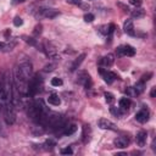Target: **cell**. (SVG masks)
Listing matches in <instances>:
<instances>
[{
    "instance_id": "6da1fadb",
    "label": "cell",
    "mask_w": 156,
    "mask_h": 156,
    "mask_svg": "<svg viewBox=\"0 0 156 156\" xmlns=\"http://www.w3.org/2000/svg\"><path fill=\"white\" fill-rule=\"evenodd\" d=\"M12 103H6L4 104V118H5V122L7 126H11L15 123L16 120V113H15V109H13Z\"/></svg>"
},
{
    "instance_id": "7a4b0ae2",
    "label": "cell",
    "mask_w": 156,
    "mask_h": 156,
    "mask_svg": "<svg viewBox=\"0 0 156 156\" xmlns=\"http://www.w3.org/2000/svg\"><path fill=\"white\" fill-rule=\"evenodd\" d=\"M39 76L35 75L33 78H31V81L28 82V95L33 96L39 91L40 89V79Z\"/></svg>"
},
{
    "instance_id": "3957f363",
    "label": "cell",
    "mask_w": 156,
    "mask_h": 156,
    "mask_svg": "<svg viewBox=\"0 0 156 156\" xmlns=\"http://www.w3.org/2000/svg\"><path fill=\"white\" fill-rule=\"evenodd\" d=\"M135 49L131 45H121L117 48V55L120 56H134Z\"/></svg>"
},
{
    "instance_id": "277c9868",
    "label": "cell",
    "mask_w": 156,
    "mask_h": 156,
    "mask_svg": "<svg viewBox=\"0 0 156 156\" xmlns=\"http://www.w3.org/2000/svg\"><path fill=\"white\" fill-rule=\"evenodd\" d=\"M17 68L20 70V72L23 75L25 78H27V79H29V77H31V73H32V65L29 62H22L20 63V65L17 66Z\"/></svg>"
},
{
    "instance_id": "5b68a950",
    "label": "cell",
    "mask_w": 156,
    "mask_h": 156,
    "mask_svg": "<svg viewBox=\"0 0 156 156\" xmlns=\"http://www.w3.org/2000/svg\"><path fill=\"white\" fill-rule=\"evenodd\" d=\"M98 126L101 128V129H110V131H117V127L113 122L109 121L107 118H100L98 121Z\"/></svg>"
},
{
    "instance_id": "8992f818",
    "label": "cell",
    "mask_w": 156,
    "mask_h": 156,
    "mask_svg": "<svg viewBox=\"0 0 156 156\" xmlns=\"http://www.w3.org/2000/svg\"><path fill=\"white\" fill-rule=\"evenodd\" d=\"M99 72H100V75L103 76V78H104V81L106 82V83H112V82L116 79L117 78V76L115 75L113 72H110V71H105V70H103V68H99Z\"/></svg>"
},
{
    "instance_id": "52a82bcc",
    "label": "cell",
    "mask_w": 156,
    "mask_h": 156,
    "mask_svg": "<svg viewBox=\"0 0 156 156\" xmlns=\"http://www.w3.org/2000/svg\"><path fill=\"white\" fill-rule=\"evenodd\" d=\"M135 120L140 122V123H145L146 121L149 120V111H148V109H141L140 111H138L135 113Z\"/></svg>"
},
{
    "instance_id": "ba28073f",
    "label": "cell",
    "mask_w": 156,
    "mask_h": 156,
    "mask_svg": "<svg viewBox=\"0 0 156 156\" xmlns=\"http://www.w3.org/2000/svg\"><path fill=\"white\" fill-rule=\"evenodd\" d=\"M113 143H115V145H116L117 148L125 149V148H127V146H128V144H129V138H128V137L122 135V137H118V138L115 139Z\"/></svg>"
},
{
    "instance_id": "9c48e42d",
    "label": "cell",
    "mask_w": 156,
    "mask_h": 156,
    "mask_svg": "<svg viewBox=\"0 0 156 156\" xmlns=\"http://www.w3.org/2000/svg\"><path fill=\"white\" fill-rule=\"evenodd\" d=\"M123 31H125V33H127L128 35H131V37H134L135 35L134 25H133L132 20H127L125 22V25H123Z\"/></svg>"
},
{
    "instance_id": "30bf717a",
    "label": "cell",
    "mask_w": 156,
    "mask_h": 156,
    "mask_svg": "<svg viewBox=\"0 0 156 156\" xmlns=\"http://www.w3.org/2000/svg\"><path fill=\"white\" fill-rule=\"evenodd\" d=\"M113 62H115V56H113L112 54H107L106 56H104L101 60H100V63H101V65H104L105 67L112 66Z\"/></svg>"
},
{
    "instance_id": "8fae6325",
    "label": "cell",
    "mask_w": 156,
    "mask_h": 156,
    "mask_svg": "<svg viewBox=\"0 0 156 156\" xmlns=\"http://www.w3.org/2000/svg\"><path fill=\"white\" fill-rule=\"evenodd\" d=\"M146 139H148V133L144 131H140L137 134V144L139 146H144L146 144Z\"/></svg>"
},
{
    "instance_id": "7c38bea8",
    "label": "cell",
    "mask_w": 156,
    "mask_h": 156,
    "mask_svg": "<svg viewBox=\"0 0 156 156\" xmlns=\"http://www.w3.org/2000/svg\"><path fill=\"white\" fill-rule=\"evenodd\" d=\"M84 57H85V54H81L79 56H78V57L76 59V60H75V62L72 63V66H71V68H70V70H71V71H76L77 68L81 66V63L83 62Z\"/></svg>"
},
{
    "instance_id": "4fadbf2b",
    "label": "cell",
    "mask_w": 156,
    "mask_h": 156,
    "mask_svg": "<svg viewBox=\"0 0 156 156\" xmlns=\"http://www.w3.org/2000/svg\"><path fill=\"white\" fill-rule=\"evenodd\" d=\"M48 103L50 105H54V106H59V105L61 104V99L59 98L57 94H51V95H49V98H48Z\"/></svg>"
},
{
    "instance_id": "5bb4252c",
    "label": "cell",
    "mask_w": 156,
    "mask_h": 156,
    "mask_svg": "<svg viewBox=\"0 0 156 156\" xmlns=\"http://www.w3.org/2000/svg\"><path fill=\"white\" fill-rule=\"evenodd\" d=\"M129 106H131V100L128 99V98L120 99V109L122 110V111H127Z\"/></svg>"
},
{
    "instance_id": "9a60e30c",
    "label": "cell",
    "mask_w": 156,
    "mask_h": 156,
    "mask_svg": "<svg viewBox=\"0 0 156 156\" xmlns=\"http://www.w3.org/2000/svg\"><path fill=\"white\" fill-rule=\"evenodd\" d=\"M132 17L133 18H137V20H139V18H143L145 16V10L143 9H135V10L132 11Z\"/></svg>"
},
{
    "instance_id": "2e32d148",
    "label": "cell",
    "mask_w": 156,
    "mask_h": 156,
    "mask_svg": "<svg viewBox=\"0 0 156 156\" xmlns=\"http://www.w3.org/2000/svg\"><path fill=\"white\" fill-rule=\"evenodd\" d=\"M77 131V126L76 125H70V126H67L66 125V127L63 128V134L65 135H71V134H73Z\"/></svg>"
},
{
    "instance_id": "e0dca14e",
    "label": "cell",
    "mask_w": 156,
    "mask_h": 156,
    "mask_svg": "<svg viewBox=\"0 0 156 156\" xmlns=\"http://www.w3.org/2000/svg\"><path fill=\"white\" fill-rule=\"evenodd\" d=\"M16 44H17V39H12L11 40V43H7L4 45V51H11V50L16 47Z\"/></svg>"
},
{
    "instance_id": "ac0fdd59",
    "label": "cell",
    "mask_w": 156,
    "mask_h": 156,
    "mask_svg": "<svg viewBox=\"0 0 156 156\" xmlns=\"http://www.w3.org/2000/svg\"><path fill=\"white\" fill-rule=\"evenodd\" d=\"M144 87H145V83H144V82H141V81H140V82H138V83L135 84L134 90H135L138 94H140V93H143V91H144Z\"/></svg>"
},
{
    "instance_id": "d6986e66",
    "label": "cell",
    "mask_w": 156,
    "mask_h": 156,
    "mask_svg": "<svg viewBox=\"0 0 156 156\" xmlns=\"http://www.w3.org/2000/svg\"><path fill=\"white\" fill-rule=\"evenodd\" d=\"M110 111H111V113L112 115H115L116 117H121L122 116V110L120 109V107H115V106H111L110 107Z\"/></svg>"
},
{
    "instance_id": "ffe728a7",
    "label": "cell",
    "mask_w": 156,
    "mask_h": 156,
    "mask_svg": "<svg viewBox=\"0 0 156 156\" xmlns=\"http://www.w3.org/2000/svg\"><path fill=\"white\" fill-rule=\"evenodd\" d=\"M62 79L61 78H57V77H55V78H53L51 79V85L53 87H60V85H62Z\"/></svg>"
},
{
    "instance_id": "44dd1931",
    "label": "cell",
    "mask_w": 156,
    "mask_h": 156,
    "mask_svg": "<svg viewBox=\"0 0 156 156\" xmlns=\"http://www.w3.org/2000/svg\"><path fill=\"white\" fill-rule=\"evenodd\" d=\"M45 146H47V149H54V146H56V143L53 140V139H48L47 141H45V144H44Z\"/></svg>"
},
{
    "instance_id": "7402d4cb",
    "label": "cell",
    "mask_w": 156,
    "mask_h": 156,
    "mask_svg": "<svg viewBox=\"0 0 156 156\" xmlns=\"http://www.w3.org/2000/svg\"><path fill=\"white\" fill-rule=\"evenodd\" d=\"M105 99H106V101L109 103V104H112L113 101H115V96H113V94H111V93H105Z\"/></svg>"
},
{
    "instance_id": "603a6c76",
    "label": "cell",
    "mask_w": 156,
    "mask_h": 156,
    "mask_svg": "<svg viewBox=\"0 0 156 156\" xmlns=\"http://www.w3.org/2000/svg\"><path fill=\"white\" fill-rule=\"evenodd\" d=\"M13 25H15L16 27H20V26H22V25H23V20H22V18L21 17H15V18H13Z\"/></svg>"
},
{
    "instance_id": "cb8c5ba5",
    "label": "cell",
    "mask_w": 156,
    "mask_h": 156,
    "mask_svg": "<svg viewBox=\"0 0 156 156\" xmlns=\"http://www.w3.org/2000/svg\"><path fill=\"white\" fill-rule=\"evenodd\" d=\"M84 21L85 22L94 21V15H93V13H85V15H84Z\"/></svg>"
},
{
    "instance_id": "d4e9b609",
    "label": "cell",
    "mask_w": 156,
    "mask_h": 156,
    "mask_svg": "<svg viewBox=\"0 0 156 156\" xmlns=\"http://www.w3.org/2000/svg\"><path fill=\"white\" fill-rule=\"evenodd\" d=\"M40 33H42V25L35 26V28L33 31V35H39Z\"/></svg>"
},
{
    "instance_id": "484cf974",
    "label": "cell",
    "mask_w": 156,
    "mask_h": 156,
    "mask_svg": "<svg viewBox=\"0 0 156 156\" xmlns=\"http://www.w3.org/2000/svg\"><path fill=\"white\" fill-rule=\"evenodd\" d=\"M61 154H62V155H72L73 151H72L71 148H65V149L61 150Z\"/></svg>"
},
{
    "instance_id": "4316f807",
    "label": "cell",
    "mask_w": 156,
    "mask_h": 156,
    "mask_svg": "<svg viewBox=\"0 0 156 156\" xmlns=\"http://www.w3.org/2000/svg\"><path fill=\"white\" fill-rule=\"evenodd\" d=\"M129 3L132 4V5H134V6H140L141 5V0H129Z\"/></svg>"
},
{
    "instance_id": "83f0119b",
    "label": "cell",
    "mask_w": 156,
    "mask_h": 156,
    "mask_svg": "<svg viewBox=\"0 0 156 156\" xmlns=\"http://www.w3.org/2000/svg\"><path fill=\"white\" fill-rule=\"evenodd\" d=\"M113 31H115V25H113V23L109 25V26H107V34H112Z\"/></svg>"
},
{
    "instance_id": "f1b7e54d",
    "label": "cell",
    "mask_w": 156,
    "mask_h": 156,
    "mask_svg": "<svg viewBox=\"0 0 156 156\" xmlns=\"http://www.w3.org/2000/svg\"><path fill=\"white\" fill-rule=\"evenodd\" d=\"M151 76H153L151 73H148V75H144L143 77H141V79H140V81H141V82H144V83H145L146 81H149V79H150V77H151Z\"/></svg>"
},
{
    "instance_id": "f546056e",
    "label": "cell",
    "mask_w": 156,
    "mask_h": 156,
    "mask_svg": "<svg viewBox=\"0 0 156 156\" xmlns=\"http://www.w3.org/2000/svg\"><path fill=\"white\" fill-rule=\"evenodd\" d=\"M100 32L103 34H107V26H101L100 27Z\"/></svg>"
},
{
    "instance_id": "4dcf8cb0",
    "label": "cell",
    "mask_w": 156,
    "mask_h": 156,
    "mask_svg": "<svg viewBox=\"0 0 156 156\" xmlns=\"http://www.w3.org/2000/svg\"><path fill=\"white\" fill-rule=\"evenodd\" d=\"M26 42L28 43V44H31V45H35V40H34L33 38H27Z\"/></svg>"
},
{
    "instance_id": "1f68e13d",
    "label": "cell",
    "mask_w": 156,
    "mask_h": 156,
    "mask_svg": "<svg viewBox=\"0 0 156 156\" xmlns=\"http://www.w3.org/2000/svg\"><path fill=\"white\" fill-rule=\"evenodd\" d=\"M53 67H54V65H47V66H45L44 70L47 71V72H49V71H53V70H54Z\"/></svg>"
},
{
    "instance_id": "d6a6232c",
    "label": "cell",
    "mask_w": 156,
    "mask_h": 156,
    "mask_svg": "<svg viewBox=\"0 0 156 156\" xmlns=\"http://www.w3.org/2000/svg\"><path fill=\"white\" fill-rule=\"evenodd\" d=\"M117 5L120 6V7H122V9H123V10H125V11H128V10H129V9H128V7L126 6V5H123V4H121V3H118Z\"/></svg>"
},
{
    "instance_id": "836d02e7",
    "label": "cell",
    "mask_w": 156,
    "mask_h": 156,
    "mask_svg": "<svg viewBox=\"0 0 156 156\" xmlns=\"http://www.w3.org/2000/svg\"><path fill=\"white\" fill-rule=\"evenodd\" d=\"M23 1H26V0H12V5H17V4L23 3Z\"/></svg>"
},
{
    "instance_id": "e575fe53",
    "label": "cell",
    "mask_w": 156,
    "mask_h": 156,
    "mask_svg": "<svg viewBox=\"0 0 156 156\" xmlns=\"http://www.w3.org/2000/svg\"><path fill=\"white\" fill-rule=\"evenodd\" d=\"M155 94H156V88L154 87V88L151 89V96H153V98H155Z\"/></svg>"
},
{
    "instance_id": "d590c367",
    "label": "cell",
    "mask_w": 156,
    "mask_h": 156,
    "mask_svg": "<svg viewBox=\"0 0 156 156\" xmlns=\"http://www.w3.org/2000/svg\"><path fill=\"white\" fill-rule=\"evenodd\" d=\"M10 34H11V31H10V29H6V32H5V37H6V38H7V37L10 35Z\"/></svg>"
},
{
    "instance_id": "8d00e7d4",
    "label": "cell",
    "mask_w": 156,
    "mask_h": 156,
    "mask_svg": "<svg viewBox=\"0 0 156 156\" xmlns=\"http://www.w3.org/2000/svg\"><path fill=\"white\" fill-rule=\"evenodd\" d=\"M4 45H5V44H4L3 42H0V50H3V49H4Z\"/></svg>"
},
{
    "instance_id": "74e56055",
    "label": "cell",
    "mask_w": 156,
    "mask_h": 156,
    "mask_svg": "<svg viewBox=\"0 0 156 156\" xmlns=\"http://www.w3.org/2000/svg\"><path fill=\"white\" fill-rule=\"evenodd\" d=\"M67 1H70V3H71V1H73V0H67Z\"/></svg>"
}]
</instances>
